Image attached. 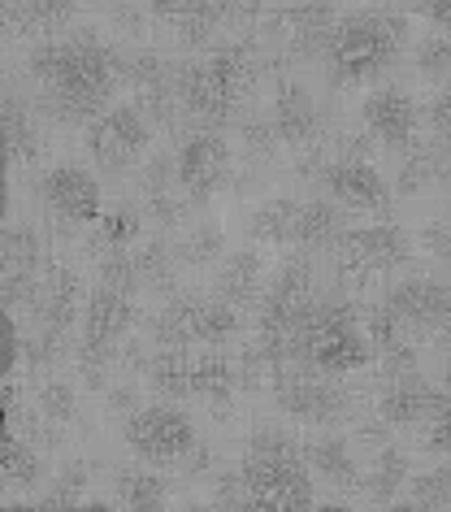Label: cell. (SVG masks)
<instances>
[{
	"label": "cell",
	"mask_w": 451,
	"mask_h": 512,
	"mask_svg": "<svg viewBox=\"0 0 451 512\" xmlns=\"http://www.w3.org/2000/svg\"><path fill=\"white\" fill-rule=\"evenodd\" d=\"M31 79L44 87V109L57 122H96L105 105L118 96L122 83H131V61L96 31H79L70 40H48L27 61Z\"/></svg>",
	"instance_id": "1"
},
{
	"label": "cell",
	"mask_w": 451,
	"mask_h": 512,
	"mask_svg": "<svg viewBox=\"0 0 451 512\" xmlns=\"http://www.w3.org/2000/svg\"><path fill=\"white\" fill-rule=\"evenodd\" d=\"M252 83V48H222L204 61L174 66V96L204 131H217L235 118L239 96Z\"/></svg>",
	"instance_id": "2"
},
{
	"label": "cell",
	"mask_w": 451,
	"mask_h": 512,
	"mask_svg": "<svg viewBox=\"0 0 451 512\" xmlns=\"http://www.w3.org/2000/svg\"><path fill=\"white\" fill-rule=\"evenodd\" d=\"M404 48V22L391 14H352L334 27L330 40V79L334 83H365L382 74Z\"/></svg>",
	"instance_id": "3"
},
{
	"label": "cell",
	"mask_w": 451,
	"mask_h": 512,
	"mask_svg": "<svg viewBox=\"0 0 451 512\" xmlns=\"http://www.w3.org/2000/svg\"><path fill=\"white\" fill-rule=\"evenodd\" d=\"M373 356L369 335L356 326V317L347 304L326 300L313 304L308 322L295 335V361L321 369V374H347V369H360Z\"/></svg>",
	"instance_id": "4"
},
{
	"label": "cell",
	"mask_w": 451,
	"mask_h": 512,
	"mask_svg": "<svg viewBox=\"0 0 451 512\" xmlns=\"http://www.w3.org/2000/svg\"><path fill=\"white\" fill-rule=\"evenodd\" d=\"M313 265L308 261H291L274 283H269V296L261 300V335H256V348H261L269 361L287 365L295 361V335L313 313Z\"/></svg>",
	"instance_id": "5"
},
{
	"label": "cell",
	"mask_w": 451,
	"mask_h": 512,
	"mask_svg": "<svg viewBox=\"0 0 451 512\" xmlns=\"http://www.w3.org/2000/svg\"><path fill=\"white\" fill-rule=\"evenodd\" d=\"M135 322V304L126 291H113L100 283L87 300V313H83V348H79V365H83V378L87 387H105V365L113 361L122 335L131 330Z\"/></svg>",
	"instance_id": "6"
},
{
	"label": "cell",
	"mask_w": 451,
	"mask_h": 512,
	"mask_svg": "<svg viewBox=\"0 0 451 512\" xmlns=\"http://www.w3.org/2000/svg\"><path fill=\"white\" fill-rule=\"evenodd\" d=\"M330 378L334 374H321V369L304 365V361H287V365L274 369L269 391H274L282 413H291L300 421H313V426H330V421H339L347 408H352L347 391L334 387Z\"/></svg>",
	"instance_id": "7"
},
{
	"label": "cell",
	"mask_w": 451,
	"mask_h": 512,
	"mask_svg": "<svg viewBox=\"0 0 451 512\" xmlns=\"http://www.w3.org/2000/svg\"><path fill=\"white\" fill-rule=\"evenodd\" d=\"M152 139V122L139 105H118L87 122V152L100 170H131Z\"/></svg>",
	"instance_id": "8"
},
{
	"label": "cell",
	"mask_w": 451,
	"mask_h": 512,
	"mask_svg": "<svg viewBox=\"0 0 451 512\" xmlns=\"http://www.w3.org/2000/svg\"><path fill=\"white\" fill-rule=\"evenodd\" d=\"M126 443L148 465H178L196 447V430L178 408H135L126 417Z\"/></svg>",
	"instance_id": "9"
},
{
	"label": "cell",
	"mask_w": 451,
	"mask_h": 512,
	"mask_svg": "<svg viewBox=\"0 0 451 512\" xmlns=\"http://www.w3.org/2000/svg\"><path fill=\"white\" fill-rule=\"evenodd\" d=\"M308 460H282V456H248L243 478H248L252 508H282L300 512L313 508V478H308Z\"/></svg>",
	"instance_id": "10"
},
{
	"label": "cell",
	"mask_w": 451,
	"mask_h": 512,
	"mask_svg": "<svg viewBox=\"0 0 451 512\" xmlns=\"http://www.w3.org/2000/svg\"><path fill=\"white\" fill-rule=\"evenodd\" d=\"M412 243L399 226H365L339 239V274L352 283H369L378 274H391L408 261Z\"/></svg>",
	"instance_id": "11"
},
{
	"label": "cell",
	"mask_w": 451,
	"mask_h": 512,
	"mask_svg": "<svg viewBox=\"0 0 451 512\" xmlns=\"http://www.w3.org/2000/svg\"><path fill=\"white\" fill-rule=\"evenodd\" d=\"M334 9L326 0H308V5H295V9H282V14L269 18V31L278 35L282 53L291 61H313V57H326L330 53V40H334Z\"/></svg>",
	"instance_id": "12"
},
{
	"label": "cell",
	"mask_w": 451,
	"mask_h": 512,
	"mask_svg": "<svg viewBox=\"0 0 451 512\" xmlns=\"http://www.w3.org/2000/svg\"><path fill=\"white\" fill-rule=\"evenodd\" d=\"M386 309L408 326V335H438L443 326H451V287L430 283V278H408L391 287Z\"/></svg>",
	"instance_id": "13"
},
{
	"label": "cell",
	"mask_w": 451,
	"mask_h": 512,
	"mask_svg": "<svg viewBox=\"0 0 451 512\" xmlns=\"http://www.w3.org/2000/svg\"><path fill=\"white\" fill-rule=\"evenodd\" d=\"M174 161H178V183H183L191 200H209L230 178V148H226V139H217L213 131L191 135L187 144L178 148Z\"/></svg>",
	"instance_id": "14"
},
{
	"label": "cell",
	"mask_w": 451,
	"mask_h": 512,
	"mask_svg": "<svg viewBox=\"0 0 451 512\" xmlns=\"http://www.w3.org/2000/svg\"><path fill=\"white\" fill-rule=\"evenodd\" d=\"M321 183H326L334 204L356 209V213H386V204H391V191H386L382 174L369 161H356V157H339V161L321 165Z\"/></svg>",
	"instance_id": "15"
},
{
	"label": "cell",
	"mask_w": 451,
	"mask_h": 512,
	"mask_svg": "<svg viewBox=\"0 0 451 512\" xmlns=\"http://www.w3.org/2000/svg\"><path fill=\"white\" fill-rule=\"evenodd\" d=\"M44 204L66 222H96L100 217V187L92 174L74 170V165H57V170L44 174L40 183Z\"/></svg>",
	"instance_id": "16"
},
{
	"label": "cell",
	"mask_w": 451,
	"mask_h": 512,
	"mask_svg": "<svg viewBox=\"0 0 451 512\" xmlns=\"http://www.w3.org/2000/svg\"><path fill=\"white\" fill-rule=\"evenodd\" d=\"M269 118H274L278 139H287V144H295V148H308V144L321 139V109H317L313 92L295 79H278L274 113H269Z\"/></svg>",
	"instance_id": "17"
},
{
	"label": "cell",
	"mask_w": 451,
	"mask_h": 512,
	"mask_svg": "<svg viewBox=\"0 0 451 512\" xmlns=\"http://www.w3.org/2000/svg\"><path fill=\"white\" fill-rule=\"evenodd\" d=\"M438 395L430 382H421V369L412 374H395L378 395V417L386 426H417V421L430 417V408L438 404Z\"/></svg>",
	"instance_id": "18"
},
{
	"label": "cell",
	"mask_w": 451,
	"mask_h": 512,
	"mask_svg": "<svg viewBox=\"0 0 451 512\" xmlns=\"http://www.w3.org/2000/svg\"><path fill=\"white\" fill-rule=\"evenodd\" d=\"M365 126L369 135L386 148H404L412 139V126H417V105H412L408 92L399 87H382L365 100Z\"/></svg>",
	"instance_id": "19"
},
{
	"label": "cell",
	"mask_w": 451,
	"mask_h": 512,
	"mask_svg": "<svg viewBox=\"0 0 451 512\" xmlns=\"http://www.w3.org/2000/svg\"><path fill=\"white\" fill-rule=\"evenodd\" d=\"M74 5L79 0H9L5 9V22L14 35H57L70 27L74 18Z\"/></svg>",
	"instance_id": "20"
},
{
	"label": "cell",
	"mask_w": 451,
	"mask_h": 512,
	"mask_svg": "<svg viewBox=\"0 0 451 512\" xmlns=\"http://www.w3.org/2000/svg\"><path fill=\"white\" fill-rule=\"evenodd\" d=\"M235 391H239V369L230 365L222 352L196 356V382H191V395H200V400L217 413V421H226Z\"/></svg>",
	"instance_id": "21"
},
{
	"label": "cell",
	"mask_w": 451,
	"mask_h": 512,
	"mask_svg": "<svg viewBox=\"0 0 451 512\" xmlns=\"http://www.w3.org/2000/svg\"><path fill=\"white\" fill-rule=\"evenodd\" d=\"M447 174H451V144L447 139H425V144L412 148L404 165H399V191L417 196V191L443 183Z\"/></svg>",
	"instance_id": "22"
},
{
	"label": "cell",
	"mask_w": 451,
	"mask_h": 512,
	"mask_svg": "<svg viewBox=\"0 0 451 512\" xmlns=\"http://www.w3.org/2000/svg\"><path fill=\"white\" fill-rule=\"evenodd\" d=\"M79 278L70 270H61V265H48V278H44V291H40V304H35V313H40L44 326H57V330H70L74 317H79Z\"/></svg>",
	"instance_id": "23"
},
{
	"label": "cell",
	"mask_w": 451,
	"mask_h": 512,
	"mask_svg": "<svg viewBox=\"0 0 451 512\" xmlns=\"http://www.w3.org/2000/svg\"><path fill=\"white\" fill-rule=\"evenodd\" d=\"M261 278H265L261 252H256V248H239L222 265V274H217V300H226V304H235V309H243V304L256 300V291H261Z\"/></svg>",
	"instance_id": "24"
},
{
	"label": "cell",
	"mask_w": 451,
	"mask_h": 512,
	"mask_svg": "<svg viewBox=\"0 0 451 512\" xmlns=\"http://www.w3.org/2000/svg\"><path fill=\"white\" fill-rule=\"evenodd\" d=\"M152 339L157 348H187L200 343V296H174L152 317Z\"/></svg>",
	"instance_id": "25"
},
{
	"label": "cell",
	"mask_w": 451,
	"mask_h": 512,
	"mask_svg": "<svg viewBox=\"0 0 451 512\" xmlns=\"http://www.w3.org/2000/svg\"><path fill=\"white\" fill-rule=\"evenodd\" d=\"M339 239H343L339 204H330V200L300 204V213H295V243H300L304 252H321V248H330V243H339Z\"/></svg>",
	"instance_id": "26"
},
{
	"label": "cell",
	"mask_w": 451,
	"mask_h": 512,
	"mask_svg": "<svg viewBox=\"0 0 451 512\" xmlns=\"http://www.w3.org/2000/svg\"><path fill=\"white\" fill-rule=\"evenodd\" d=\"M148 378L165 400H183V395H191V382H196V356L187 348H161L148 361Z\"/></svg>",
	"instance_id": "27"
},
{
	"label": "cell",
	"mask_w": 451,
	"mask_h": 512,
	"mask_svg": "<svg viewBox=\"0 0 451 512\" xmlns=\"http://www.w3.org/2000/svg\"><path fill=\"white\" fill-rule=\"evenodd\" d=\"M304 456H308V465H313L321 478L334 486V491H347V495H352L356 486H360V469H356V460H352V452H347V443H343V439L308 443V447H304Z\"/></svg>",
	"instance_id": "28"
},
{
	"label": "cell",
	"mask_w": 451,
	"mask_h": 512,
	"mask_svg": "<svg viewBox=\"0 0 451 512\" xmlns=\"http://www.w3.org/2000/svg\"><path fill=\"white\" fill-rule=\"evenodd\" d=\"M40 152V139H35V122L27 105L18 96H5V157L9 165H27Z\"/></svg>",
	"instance_id": "29"
},
{
	"label": "cell",
	"mask_w": 451,
	"mask_h": 512,
	"mask_svg": "<svg viewBox=\"0 0 451 512\" xmlns=\"http://www.w3.org/2000/svg\"><path fill=\"white\" fill-rule=\"evenodd\" d=\"M408 456L399 452V447H378V460H373V469H369V499L373 504H391V499L399 495V486L408 482Z\"/></svg>",
	"instance_id": "30"
},
{
	"label": "cell",
	"mask_w": 451,
	"mask_h": 512,
	"mask_svg": "<svg viewBox=\"0 0 451 512\" xmlns=\"http://www.w3.org/2000/svg\"><path fill=\"white\" fill-rule=\"evenodd\" d=\"M295 213H300V204L295 200H265L261 209L252 213V239L261 243H291L295 239Z\"/></svg>",
	"instance_id": "31"
},
{
	"label": "cell",
	"mask_w": 451,
	"mask_h": 512,
	"mask_svg": "<svg viewBox=\"0 0 451 512\" xmlns=\"http://www.w3.org/2000/svg\"><path fill=\"white\" fill-rule=\"evenodd\" d=\"M135 274H139V287L148 291H170L174 283V248L165 239H152L135 252Z\"/></svg>",
	"instance_id": "32"
},
{
	"label": "cell",
	"mask_w": 451,
	"mask_h": 512,
	"mask_svg": "<svg viewBox=\"0 0 451 512\" xmlns=\"http://www.w3.org/2000/svg\"><path fill=\"white\" fill-rule=\"evenodd\" d=\"M0 473H5V482H9V486H35V482H40V473H44L40 456H35V443L18 439V430H9V439H5Z\"/></svg>",
	"instance_id": "33"
},
{
	"label": "cell",
	"mask_w": 451,
	"mask_h": 512,
	"mask_svg": "<svg viewBox=\"0 0 451 512\" xmlns=\"http://www.w3.org/2000/svg\"><path fill=\"white\" fill-rule=\"evenodd\" d=\"M118 499L126 508H161L165 504V482L157 478V473H144V469H126L118 473Z\"/></svg>",
	"instance_id": "34"
},
{
	"label": "cell",
	"mask_w": 451,
	"mask_h": 512,
	"mask_svg": "<svg viewBox=\"0 0 451 512\" xmlns=\"http://www.w3.org/2000/svg\"><path fill=\"white\" fill-rule=\"evenodd\" d=\"M83 486H87V469L83 465H70V469H61L57 482L40 495V504L44 508H74L83 499Z\"/></svg>",
	"instance_id": "35"
},
{
	"label": "cell",
	"mask_w": 451,
	"mask_h": 512,
	"mask_svg": "<svg viewBox=\"0 0 451 512\" xmlns=\"http://www.w3.org/2000/svg\"><path fill=\"white\" fill-rule=\"evenodd\" d=\"M35 404H40V413H44L48 421H70V417H74V408H79V395H74L70 382L53 378V382H44V387H40Z\"/></svg>",
	"instance_id": "36"
},
{
	"label": "cell",
	"mask_w": 451,
	"mask_h": 512,
	"mask_svg": "<svg viewBox=\"0 0 451 512\" xmlns=\"http://www.w3.org/2000/svg\"><path fill=\"white\" fill-rule=\"evenodd\" d=\"M412 508H451V465L421 473L412 486Z\"/></svg>",
	"instance_id": "37"
},
{
	"label": "cell",
	"mask_w": 451,
	"mask_h": 512,
	"mask_svg": "<svg viewBox=\"0 0 451 512\" xmlns=\"http://www.w3.org/2000/svg\"><path fill=\"white\" fill-rule=\"evenodd\" d=\"M252 456H282V460H308L304 456V443L295 434L278 430V426H265L252 434Z\"/></svg>",
	"instance_id": "38"
},
{
	"label": "cell",
	"mask_w": 451,
	"mask_h": 512,
	"mask_svg": "<svg viewBox=\"0 0 451 512\" xmlns=\"http://www.w3.org/2000/svg\"><path fill=\"white\" fill-rule=\"evenodd\" d=\"M421 430H425V447L438 456H447L451 452V391L438 395V404L430 408V417L421 421Z\"/></svg>",
	"instance_id": "39"
},
{
	"label": "cell",
	"mask_w": 451,
	"mask_h": 512,
	"mask_svg": "<svg viewBox=\"0 0 451 512\" xmlns=\"http://www.w3.org/2000/svg\"><path fill=\"white\" fill-rule=\"evenodd\" d=\"M417 70L425 79H443L451 70V40L447 35H430V40L417 44Z\"/></svg>",
	"instance_id": "40"
},
{
	"label": "cell",
	"mask_w": 451,
	"mask_h": 512,
	"mask_svg": "<svg viewBox=\"0 0 451 512\" xmlns=\"http://www.w3.org/2000/svg\"><path fill=\"white\" fill-rule=\"evenodd\" d=\"M243 148H248L256 161H269V157H274V152H278L274 118H248V122H243Z\"/></svg>",
	"instance_id": "41"
},
{
	"label": "cell",
	"mask_w": 451,
	"mask_h": 512,
	"mask_svg": "<svg viewBox=\"0 0 451 512\" xmlns=\"http://www.w3.org/2000/svg\"><path fill=\"white\" fill-rule=\"evenodd\" d=\"M217 252H222V230H213V226L191 230V239L178 248V256H183L187 265H209Z\"/></svg>",
	"instance_id": "42"
},
{
	"label": "cell",
	"mask_w": 451,
	"mask_h": 512,
	"mask_svg": "<svg viewBox=\"0 0 451 512\" xmlns=\"http://www.w3.org/2000/svg\"><path fill=\"white\" fill-rule=\"evenodd\" d=\"M213 504H217V508H252V499H248V478H243V469H239V473H226V478L217 482Z\"/></svg>",
	"instance_id": "43"
},
{
	"label": "cell",
	"mask_w": 451,
	"mask_h": 512,
	"mask_svg": "<svg viewBox=\"0 0 451 512\" xmlns=\"http://www.w3.org/2000/svg\"><path fill=\"white\" fill-rule=\"evenodd\" d=\"M174 178H178V161L170 157H157L144 170V196H157V191H170L174 187Z\"/></svg>",
	"instance_id": "44"
},
{
	"label": "cell",
	"mask_w": 451,
	"mask_h": 512,
	"mask_svg": "<svg viewBox=\"0 0 451 512\" xmlns=\"http://www.w3.org/2000/svg\"><path fill=\"white\" fill-rule=\"evenodd\" d=\"M421 243H425V248H430V252L438 256V261H447V256H451V226H443V222H430V226L421 230Z\"/></svg>",
	"instance_id": "45"
},
{
	"label": "cell",
	"mask_w": 451,
	"mask_h": 512,
	"mask_svg": "<svg viewBox=\"0 0 451 512\" xmlns=\"http://www.w3.org/2000/svg\"><path fill=\"white\" fill-rule=\"evenodd\" d=\"M430 122H434L438 139H447V144H451V87H443V92H438L434 109H430Z\"/></svg>",
	"instance_id": "46"
},
{
	"label": "cell",
	"mask_w": 451,
	"mask_h": 512,
	"mask_svg": "<svg viewBox=\"0 0 451 512\" xmlns=\"http://www.w3.org/2000/svg\"><path fill=\"white\" fill-rule=\"evenodd\" d=\"M148 209H152V217L157 222H178V200H174V191H157V196H148Z\"/></svg>",
	"instance_id": "47"
},
{
	"label": "cell",
	"mask_w": 451,
	"mask_h": 512,
	"mask_svg": "<svg viewBox=\"0 0 451 512\" xmlns=\"http://www.w3.org/2000/svg\"><path fill=\"white\" fill-rule=\"evenodd\" d=\"M417 9L430 22H438L443 31H451V0H417Z\"/></svg>",
	"instance_id": "48"
},
{
	"label": "cell",
	"mask_w": 451,
	"mask_h": 512,
	"mask_svg": "<svg viewBox=\"0 0 451 512\" xmlns=\"http://www.w3.org/2000/svg\"><path fill=\"white\" fill-rule=\"evenodd\" d=\"M109 408H113V413H126V417H131L135 408H139L135 387H113V391H109Z\"/></svg>",
	"instance_id": "49"
},
{
	"label": "cell",
	"mask_w": 451,
	"mask_h": 512,
	"mask_svg": "<svg viewBox=\"0 0 451 512\" xmlns=\"http://www.w3.org/2000/svg\"><path fill=\"white\" fill-rule=\"evenodd\" d=\"M92 5H105V0H92Z\"/></svg>",
	"instance_id": "50"
}]
</instances>
